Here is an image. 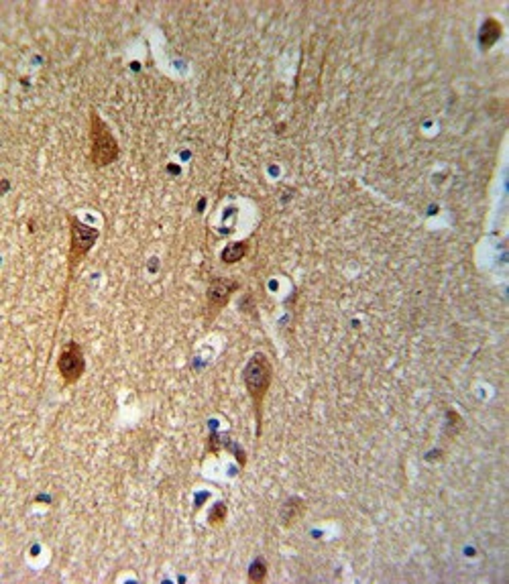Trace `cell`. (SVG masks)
<instances>
[{
    "instance_id": "1",
    "label": "cell",
    "mask_w": 509,
    "mask_h": 584,
    "mask_svg": "<svg viewBox=\"0 0 509 584\" xmlns=\"http://www.w3.org/2000/svg\"><path fill=\"white\" fill-rule=\"evenodd\" d=\"M245 387H247L248 397L255 407V417H257V434H261V421H263V404H265V395L271 387L273 381V367L267 359V354L263 352H255L248 359L247 367H245Z\"/></svg>"
},
{
    "instance_id": "2",
    "label": "cell",
    "mask_w": 509,
    "mask_h": 584,
    "mask_svg": "<svg viewBox=\"0 0 509 584\" xmlns=\"http://www.w3.org/2000/svg\"><path fill=\"white\" fill-rule=\"evenodd\" d=\"M119 140L114 139L111 126L106 125L96 111L90 114V159L96 167H106L119 159Z\"/></svg>"
},
{
    "instance_id": "3",
    "label": "cell",
    "mask_w": 509,
    "mask_h": 584,
    "mask_svg": "<svg viewBox=\"0 0 509 584\" xmlns=\"http://www.w3.org/2000/svg\"><path fill=\"white\" fill-rule=\"evenodd\" d=\"M69 220V232H71V240H69V255H68V267H69V277L74 275V269L76 265L82 261L84 257L92 250V247L96 245L98 232L96 228L84 224L82 220H78L76 216H68Z\"/></svg>"
},
{
    "instance_id": "4",
    "label": "cell",
    "mask_w": 509,
    "mask_h": 584,
    "mask_svg": "<svg viewBox=\"0 0 509 584\" xmlns=\"http://www.w3.org/2000/svg\"><path fill=\"white\" fill-rule=\"evenodd\" d=\"M57 369H59V375L66 385H74L82 379L84 371H86V359H84L82 347L76 340H69L64 350L59 352Z\"/></svg>"
},
{
    "instance_id": "5",
    "label": "cell",
    "mask_w": 509,
    "mask_h": 584,
    "mask_svg": "<svg viewBox=\"0 0 509 584\" xmlns=\"http://www.w3.org/2000/svg\"><path fill=\"white\" fill-rule=\"evenodd\" d=\"M236 290H238V283L233 281V279H224V277L214 279V281L208 285V292H206L208 312H210L212 316H214V314H218L222 307L228 304L231 295H233Z\"/></svg>"
},
{
    "instance_id": "6",
    "label": "cell",
    "mask_w": 509,
    "mask_h": 584,
    "mask_svg": "<svg viewBox=\"0 0 509 584\" xmlns=\"http://www.w3.org/2000/svg\"><path fill=\"white\" fill-rule=\"evenodd\" d=\"M501 33H503V29L499 25V21H495V19H487V21L483 23L481 33H479V41H481L483 49H489L491 45H495V43L499 41V37H501Z\"/></svg>"
},
{
    "instance_id": "7",
    "label": "cell",
    "mask_w": 509,
    "mask_h": 584,
    "mask_svg": "<svg viewBox=\"0 0 509 584\" xmlns=\"http://www.w3.org/2000/svg\"><path fill=\"white\" fill-rule=\"evenodd\" d=\"M303 513V501L302 499H289L283 509H281V519L286 526H291L293 521L300 519V515Z\"/></svg>"
},
{
    "instance_id": "8",
    "label": "cell",
    "mask_w": 509,
    "mask_h": 584,
    "mask_svg": "<svg viewBox=\"0 0 509 584\" xmlns=\"http://www.w3.org/2000/svg\"><path fill=\"white\" fill-rule=\"evenodd\" d=\"M247 250H248L247 242H233V245H228L226 249L222 250L221 259L228 265L238 263V261L247 255Z\"/></svg>"
},
{
    "instance_id": "9",
    "label": "cell",
    "mask_w": 509,
    "mask_h": 584,
    "mask_svg": "<svg viewBox=\"0 0 509 584\" xmlns=\"http://www.w3.org/2000/svg\"><path fill=\"white\" fill-rule=\"evenodd\" d=\"M267 578V564L263 562L261 558H257L253 564H251V568H248V580L251 583H263Z\"/></svg>"
},
{
    "instance_id": "10",
    "label": "cell",
    "mask_w": 509,
    "mask_h": 584,
    "mask_svg": "<svg viewBox=\"0 0 509 584\" xmlns=\"http://www.w3.org/2000/svg\"><path fill=\"white\" fill-rule=\"evenodd\" d=\"M226 513H228L226 505H224V503H216V505L212 507V511H210V526H214V528L222 526V523L226 521Z\"/></svg>"
}]
</instances>
